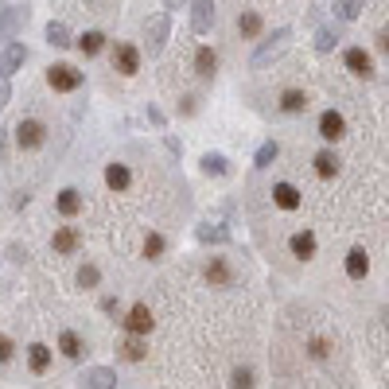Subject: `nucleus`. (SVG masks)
Segmentation results:
<instances>
[{
  "label": "nucleus",
  "instance_id": "obj_18",
  "mask_svg": "<svg viewBox=\"0 0 389 389\" xmlns=\"http://www.w3.org/2000/svg\"><path fill=\"white\" fill-rule=\"evenodd\" d=\"M27 366H32V374H47V366H51V347H47V343H32V347H27Z\"/></svg>",
  "mask_w": 389,
  "mask_h": 389
},
{
  "label": "nucleus",
  "instance_id": "obj_31",
  "mask_svg": "<svg viewBox=\"0 0 389 389\" xmlns=\"http://www.w3.org/2000/svg\"><path fill=\"white\" fill-rule=\"evenodd\" d=\"M277 156H280V144H277V140H265V144H261V148H257V156H253V164H257V168H269V164H272V160H277Z\"/></svg>",
  "mask_w": 389,
  "mask_h": 389
},
{
  "label": "nucleus",
  "instance_id": "obj_6",
  "mask_svg": "<svg viewBox=\"0 0 389 389\" xmlns=\"http://www.w3.org/2000/svg\"><path fill=\"white\" fill-rule=\"evenodd\" d=\"M27 16H32V12H27L24 4H8V8L0 12V39H12V35L27 24Z\"/></svg>",
  "mask_w": 389,
  "mask_h": 389
},
{
  "label": "nucleus",
  "instance_id": "obj_26",
  "mask_svg": "<svg viewBox=\"0 0 389 389\" xmlns=\"http://www.w3.org/2000/svg\"><path fill=\"white\" fill-rule=\"evenodd\" d=\"M102 47H105V35L102 32H82V35H78V51H82L86 59H90V55H98Z\"/></svg>",
  "mask_w": 389,
  "mask_h": 389
},
{
  "label": "nucleus",
  "instance_id": "obj_33",
  "mask_svg": "<svg viewBox=\"0 0 389 389\" xmlns=\"http://www.w3.org/2000/svg\"><path fill=\"white\" fill-rule=\"evenodd\" d=\"M98 280H102V269H98V265H82V269H78V288H98Z\"/></svg>",
  "mask_w": 389,
  "mask_h": 389
},
{
  "label": "nucleus",
  "instance_id": "obj_5",
  "mask_svg": "<svg viewBox=\"0 0 389 389\" xmlns=\"http://www.w3.org/2000/svg\"><path fill=\"white\" fill-rule=\"evenodd\" d=\"M113 70H121L125 78H133L140 70V51H136L133 43H117L113 47Z\"/></svg>",
  "mask_w": 389,
  "mask_h": 389
},
{
  "label": "nucleus",
  "instance_id": "obj_1",
  "mask_svg": "<svg viewBox=\"0 0 389 389\" xmlns=\"http://www.w3.org/2000/svg\"><path fill=\"white\" fill-rule=\"evenodd\" d=\"M82 70L78 67H70V62H55V67H47V86L51 90H59V93H74V90H82Z\"/></svg>",
  "mask_w": 389,
  "mask_h": 389
},
{
  "label": "nucleus",
  "instance_id": "obj_12",
  "mask_svg": "<svg viewBox=\"0 0 389 389\" xmlns=\"http://www.w3.org/2000/svg\"><path fill=\"white\" fill-rule=\"evenodd\" d=\"M343 133H347V121H343V113L323 110V113H319V136H323V140H338Z\"/></svg>",
  "mask_w": 389,
  "mask_h": 389
},
{
  "label": "nucleus",
  "instance_id": "obj_27",
  "mask_svg": "<svg viewBox=\"0 0 389 389\" xmlns=\"http://www.w3.org/2000/svg\"><path fill=\"white\" fill-rule=\"evenodd\" d=\"M121 358H125V362L148 358V343H144V338H125V343H121Z\"/></svg>",
  "mask_w": 389,
  "mask_h": 389
},
{
  "label": "nucleus",
  "instance_id": "obj_30",
  "mask_svg": "<svg viewBox=\"0 0 389 389\" xmlns=\"http://www.w3.org/2000/svg\"><path fill=\"white\" fill-rule=\"evenodd\" d=\"M47 43H51V47H70V32H67V24H59V20H51V24H47Z\"/></svg>",
  "mask_w": 389,
  "mask_h": 389
},
{
  "label": "nucleus",
  "instance_id": "obj_37",
  "mask_svg": "<svg viewBox=\"0 0 389 389\" xmlns=\"http://www.w3.org/2000/svg\"><path fill=\"white\" fill-rule=\"evenodd\" d=\"M12 355H16V343L8 335H0V362H12Z\"/></svg>",
  "mask_w": 389,
  "mask_h": 389
},
{
  "label": "nucleus",
  "instance_id": "obj_24",
  "mask_svg": "<svg viewBox=\"0 0 389 389\" xmlns=\"http://www.w3.org/2000/svg\"><path fill=\"white\" fill-rule=\"evenodd\" d=\"M280 110L284 113H304L308 110V93L304 90H284L280 93Z\"/></svg>",
  "mask_w": 389,
  "mask_h": 389
},
{
  "label": "nucleus",
  "instance_id": "obj_17",
  "mask_svg": "<svg viewBox=\"0 0 389 389\" xmlns=\"http://www.w3.org/2000/svg\"><path fill=\"white\" fill-rule=\"evenodd\" d=\"M211 24H214V4H206V0L191 4V27H194V32H199V35L211 32Z\"/></svg>",
  "mask_w": 389,
  "mask_h": 389
},
{
  "label": "nucleus",
  "instance_id": "obj_39",
  "mask_svg": "<svg viewBox=\"0 0 389 389\" xmlns=\"http://www.w3.org/2000/svg\"><path fill=\"white\" fill-rule=\"evenodd\" d=\"M102 312H105V315L117 312V296H105V300H102Z\"/></svg>",
  "mask_w": 389,
  "mask_h": 389
},
{
  "label": "nucleus",
  "instance_id": "obj_23",
  "mask_svg": "<svg viewBox=\"0 0 389 389\" xmlns=\"http://www.w3.org/2000/svg\"><path fill=\"white\" fill-rule=\"evenodd\" d=\"M194 70H199L203 78H214V70H218V55H214L211 47H199V51H194Z\"/></svg>",
  "mask_w": 389,
  "mask_h": 389
},
{
  "label": "nucleus",
  "instance_id": "obj_29",
  "mask_svg": "<svg viewBox=\"0 0 389 389\" xmlns=\"http://www.w3.org/2000/svg\"><path fill=\"white\" fill-rule=\"evenodd\" d=\"M194 237H199L203 246H211V242H226L230 230H226V226H211V222H203V226L194 230Z\"/></svg>",
  "mask_w": 389,
  "mask_h": 389
},
{
  "label": "nucleus",
  "instance_id": "obj_14",
  "mask_svg": "<svg viewBox=\"0 0 389 389\" xmlns=\"http://www.w3.org/2000/svg\"><path fill=\"white\" fill-rule=\"evenodd\" d=\"M128 183H133V171H128V164H105V187L110 191H128Z\"/></svg>",
  "mask_w": 389,
  "mask_h": 389
},
{
  "label": "nucleus",
  "instance_id": "obj_4",
  "mask_svg": "<svg viewBox=\"0 0 389 389\" xmlns=\"http://www.w3.org/2000/svg\"><path fill=\"white\" fill-rule=\"evenodd\" d=\"M203 277L211 288H230L234 284V265H230L226 257H211V261L203 265Z\"/></svg>",
  "mask_w": 389,
  "mask_h": 389
},
{
  "label": "nucleus",
  "instance_id": "obj_28",
  "mask_svg": "<svg viewBox=\"0 0 389 389\" xmlns=\"http://www.w3.org/2000/svg\"><path fill=\"white\" fill-rule=\"evenodd\" d=\"M199 168H203V176H226V171H230V164H226V156H218V152H206L203 160H199Z\"/></svg>",
  "mask_w": 389,
  "mask_h": 389
},
{
  "label": "nucleus",
  "instance_id": "obj_19",
  "mask_svg": "<svg viewBox=\"0 0 389 389\" xmlns=\"http://www.w3.org/2000/svg\"><path fill=\"white\" fill-rule=\"evenodd\" d=\"M59 350L70 358V362H78V358H82V350H86L82 335H78V331H62V335H59Z\"/></svg>",
  "mask_w": 389,
  "mask_h": 389
},
{
  "label": "nucleus",
  "instance_id": "obj_21",
  "mask_svg": "<svg viewBox=\"0 0 389 389\" xmlns=\"http://www.w3.org/2000/svg\"><path fill=\"white\" fill-rule=\"evenodd\" d=\"M237 32L246 35V39H257V35L265 32V20H261V12H242V16H237Z\"/></svg>",
  "mask_w": 389,
  "mask_h": 389
},
{
  "label": "nucleus",
  "instance_id": "obj_34",
  "mask_svg": "<svg viewBox=\"0 0 389 389\" xmlns=\"http://www.w3.org/2000/svg\"><path fill=\"white\" fill-rule=\"evenodd\" d=\"M148 32H152V51H160V47H164V35H168V16H156L152 24H148Z\"/></svg>",
  "mask_w": 389,
  "mask_h": 389
},
{
  "label": "nucleus",
  "instance_id": "obj_38",
  "mask_svg": "<svg viewBox=\"0 0 389 389\" xmlns=\"http://www.w3.org/2000/svg\"><path fill=\"white\" fill-rule=\"evenodd\" d=\"M8 98H12V90H8V78H0V110L8 105Z\"/></svg>",
  "mask_w": 389,
  "mask_h": 389
},
{
  "label": "nucleus",
  "instance_id": "obj_15",
  "mask_svg": "<svg viewBox=\"0 0 389 389\" xmlns=\"http://www.w3.org/2000/svg\"><path fill=\"white\" fill-rule=\"evenodd\" d=\"M82 381H86V389H117V374L110 366H90Z\"/></svg>",
  "mask_w": 389,
  "mask_h": 389
},
{
  "label": "nucleus",
  "instance_id": "obj_13",
  "mask_svg": "<svg viewBox=\"0 0 389 389\" xmlns=\"http://www.w3.org/2000/svg\"><path fill=\"white\" fill-rule=\"evenodd\" d=\"M288 249H292V257H300V261L315 257V234L312 230H296V234L288 237Z\"/></svg>",
  "mask_w": 389,
  "mask_h": 389
},
{
  "label": "nucleus",
  "instance_id": "obj_2",
  "mask_svg": "<svg viewBox=\"0 0 389 389\" xmlns=\"http://www.w3.org/2000/svg\"><path fill=\"white\" fill-rule=\"evenodd\" d=\"M152 323H156L152 308H148V304H133V308H128V315L121 319V327L128 331V338H144L148 331H152Z\"/></svg>",
  "mask_w": 389,
  "mask_h": 389
},
{
  "label": "nucleus",
  "instance_id": "obj_32",
  "mask_svg": "<svg viewBox=\"0 0 389 389\" xmlns=\"http://www.w3.org/2000/svg\"><path fill=\"white\" fill-rule=\"evenodd\" d=\"M230 389H253V370H249V366H237V370L230 374Z\"/></svg>",
  "mask_w": 389,
  "mask_h": 389
},
{
  "label": "nucleus",
  "instance_id": "obj_20",
  "mask_svg": "<svg viewBox=\"0 0 389 389\" xmlns=\"http://www.w3.org/2000/svg\"><path fill=\"white\" fill-rule=\"evenodd\" d=\"M366 272H370V257H366V249H350V253H347V277L362 280Z\"/></svg>",
  "mask_w": 389,
  "mask_h": 389
},
{
  "label": "nucleus",
  "instance_id": "obj_9",
  "mask_svg": "<svg viewBox=\"0 0 389 389\" xmlns=\"http://www.w3.org/2000/svg\"><path fill=\"white\" fill-rule=\"evenodd\" d=\"M24 62H27V47H24V43H8L4 55H0V78H12Z\"/></svg>",
  "mask_w": 389,
  "mask_h": 389
},
{
  "label": "nucleus",
  "instance_id": "obj_3",
  "mask_svg": "<svg viewBox=\"0 0 389 389\" xmlns=\"http://www.w3.org/2000/svg\"><path fill=\"white\" fill-rule=\"evenodd\" d=\"M43 140H47V125H43V121L24 117L16 125V144H20V148H27V152H32V148H39Z\"/></svg>",
  "mask_w": 389,
  "mask_h": 389
},
{
  "label": "nucleus",
  "instance_id": "obj_10",
  "mask_svg": "<svg viewBox=\"0 0 389 389\" xmlns=\"http://www.w3.org/2000/svg\"><path fill=\"white\" fill-rule=\"evenodd\" d=\"M288 27H277V32H272V39H265L261 47H257V55H253V67H265V62L272 59V55H280V47H284L288 43Z\"/></svg>",
  "mask_w": 389,
  "mask_h": 389
},
{
  "label": "nucleus",
  "instance_id": "obj_11",
  "mask_svg": "<svg viewBox=\"0 0 389 389\" xmlns=\"http://www.w3.org/2000/svg\"><path fill=\"white\" fill-rule=\"evenodd\" d=\"M272 203H277L280 211H300L304 194H300L292 183H272Z\"/></svg>",
  "mask_w": 389,
  "mask_h": 389
},
{
  "label": "nucleus",
  "instance_id": "obj_7",
  "mask_svg": "<svg viewBox=\"0 0 389 389\" xmlns=\"http://www.w3.org/2000/svg\"><path fill=\"white\" fill-rule=\"evenodd\" d=\"M78 246H82V230H78V226H59V230H55V237H51L55 253L70 257V253H78Z\"/></svg>",
  "mask_w": 389,
  "mask_h": 389
},
{
  "label": "nucleus",
  "instance_id": "obj_40",
  "mask_svg": "<svg viewBox=\"0 0 389 389\" xmlns=\"http://www.w3.org/2000/svg\"><path fill=\"white\" fill-rule=\"evenodd\" d=\"M4 156H8V133L0 128V164H4Z\"/></svg>",
  "mask_w": 389,
  "mask_h": 389
},
{
  "label": "nucleus",
  "instance_id": "obj_25",
  "mask_svg": "<svg viewBox=\"0 0 389 389\" xmlns=\"http://www.w3.org/2000/svg\"><path fill=\"white\" fill-rule=\"evenodd\" d=\"M164 253H168V237L152 230V234L144 237V257H148V261H160Z\"/></svg>",
  "mask_w": 389,
  "mask_h": 389
},
{
  "label": "nucleus",
  "instance_id": "obj_35",
  "mask_svg": "<svg viewBox=\"0 0 389 389\" xmlns=\"http://www.w3.org/2000/svg\"><path fill=\"white\" fill-rule=\"evenodd\" d=\"M358 12H362V4H355V0H347V4H335V16H338V20H358Z\"/></svg>",
  "mask_w": 389,
  "mask_h": 389
},
{
  "label": "nucleus",
  "instance_id": "obj_8",
  "mask_svg": "<svg viewBox=\"0 0 389 389\" xmlns=\"http://www.w3.org/2000/svg\"><path fill=\"white\" fill-rule=\"evenodd\" d=\"M343 62H347V70H350L355 78H374V59L366 55V47H347Z\"/></svg>",
  "mask_w": 389,
  "mask_h": 389
},
{
  "label": "nucleus",
  "instance_id": "obj_22",
  "mask_svg": "<svg viewBox=\"0 0 389 389\" xmlns=\"http://www.w3.org/2000/svg\"><path fill=\"white\" fill-rule=\"evenodd\" d=\"M335 171H338V156L331 152V148L315 152V176H319V179H335Z\"/></svg>",
  "mask_w": 389,
  "mask_h": 389
},
{
  "label": "nucleus",
  "instance_id": "obj_36",
  "mask_svg": "<svg viewBox=\"0 0 389 389\" xmlns=\"http://www.w3.org/2000/svg\"><path fill=\"white\" fill-rule=\"evenodd\" d=\"M335 32H331V27H323V32L319 35H315V47H319V51H331V47H335Z\"/></svg>",
  "mask_w": 389,
  "mask_h": 389
},
{
  "label": "nucleus",
  "instance_id": "obj_41",
  "mask_svg": "<svg viewBox=\"0 0 389 389\" xmlns=\"http://www.w3.org/2000/svg\"><path fill=\"white\" fill-rule=\"evenodd\" d=\"M378 39H381V51H385V55H389V32H381V35H378Z\"/></svg>",
  "mask_w": 389,
  "mask_h": 389
},
{
  "label": "nucleus",
  "instance_id": "obj_16",
  "mask_svg": "<svg viewBox=\"0 0 389 389\" xmlns=\"http://www.w3.org/2000/svg\"><path fill=\"white\" fill-rule=\"evenodd\" d=\"M55 206H59L62 218H74V214L82 211V191H78V187H62L59 199H55Z\"/></svg>",
  "mask_w": 389,
  "mask_h": 389
}]
</instances>
